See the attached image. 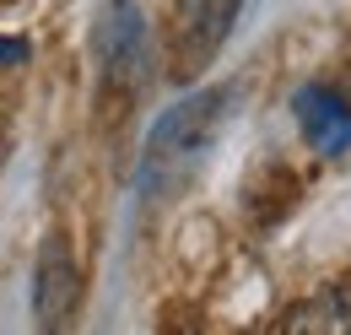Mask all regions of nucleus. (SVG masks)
<instances>
[{
	"instance_id": "1",
	"label": "nucleus",
	"mask_w": 351,
	"mask_h": 335,
	"mask_svg": "<svg viewBox=\"0 0 351 335\" xmlns=\"http://www.w3.org/2000/svg\"><path fill=\"white\" fill-rule=\"evenodd\" d=\"M232 92L227 86H206V92H189L184 103H173L152 135H146V157H141V189L157 200V195H173L178 184L195 173V163L211 152V141L221 135V114H227Z\"/></svg>"
},
{
	"instance_id": "6",
	"label": "nucleus",
	"mask_w": 351,
	"mask_h": 335,
	"mask_svg": "<svg viewBox=\"0 0 351 335\" xmlns=\"http://www.w3.org/2000/svg\"><path fill=\"white\" fill-rule=\"evenodd\" d=\"M22 60H27V43H22V38H5V33H0V65H22Z\"/></svg>"
},
{
	"instance_id": "3",
	"label": "nucleus",
	"mask_w": 351,
	"mask_h": 335,
	"mask_svg": "<svg viewBox=\"0 0 351 335\" xmlns=\"http://www.w3.org/2000/svg\"><path fill=\"white\" fill-rule=\"evenodd\" d=\"M76 297H82V276H76V259L71 244L54 233L38 254V276H33V308H38V325L60 330L71 314H76Z\"/></svg>"
},
{
	"instance_id": "2",
	"label": "nucleus",
	"mask_w": 351,
	"mask_h": 335,
	"mask_svg": "<svg viewBox=\"0 0 351 335\" xmlns=\"http://www.w3.org/2000/svg\"><path fill=\"white\" fill-rule=\"evenodd\" d=\"M97 49H103V71L108 82L135 92L146 76V16L135 11V0H108L103 11V27H97Z\"/></svg>"
},
{
	"instance_id": "4",
	"label": "nucleus",
	"mask_w": 351,
	"mask_h": 335,
	"mask_svg": "<svg viewBox=\"0 0 351 335\" xmlns=\"http://www.w3.org/2000/svg\"><path fill=\"white\" fill-rule=\"evenodd\" d=\"M292 114H298V125H303L313 152L341 157L351 146V103L335 86H303V92L292 97Z\"/></svg>"
},
{
	"instance_id": "5",
	"label": "nucleus",
	"mask_w": 351,
	"mask_h": 335,
	"mask_svg": "<svg viewBox=\"0 0 351 335\" xmlns=\"http://www.w3.org/2000/svg\"><path fill=\"white\" fill-rule=\"evenodd\" d=\"M281 325L287 330H351V308L341 303V292H319L303 308H292Z\"/></svg>"
}]
</instances>
